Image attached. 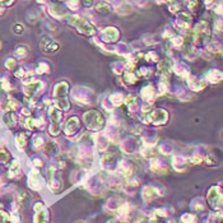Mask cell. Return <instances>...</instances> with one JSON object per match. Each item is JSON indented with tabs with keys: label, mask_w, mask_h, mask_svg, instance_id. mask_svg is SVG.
Listing matches in <instances>:
<instances>
[{
	"label": "cell",
	"mask_w": 223,
	"mask_h": 223,
	"mask_svg": "<svg viewBox=\"0 0 223 223\" xmlns=\"http://www.w3.org/2000/svg\"><path fill=\"white\" fill-rule=\"evenodd\" d=\"M70 19H72V23L77 27V28H78L80 32L86 33V35H91V33L94 32V27H92L88 22L83 21V19H80V18H77V17H73V18H70Z\"/></svg>",
	"instance_id": "1"
},
{
	"label": "cell",
	"mask_w": 223,
	"mask_h": 223,
	"mask_svg": "<svg viewBox=\"0 0 223 223\" xmlns=\"http://www.w3.org/2000/svg\"><path fill=\"white\" fill-rule=\"evenodd\" d=\"M79 223H80V222H79Z\"/></svg>",
	"instance_id": "3"
},
{
	"label": "cell",
	"mask_w": 223,
	"mask_h": 223,
	"mask_svg": "<svg viewBox=\"0 0 223 223\" xmlns=\"http://www.w3.org/2000/svg\"><path fill=\"white\" fill-rule=\"evenodd\" d=\"M97 12L101 13V14H107V13H110V7L106 4V3H98L96 7Z\"/></svg>",
	"instance_id": "2"
}]
</instances>
